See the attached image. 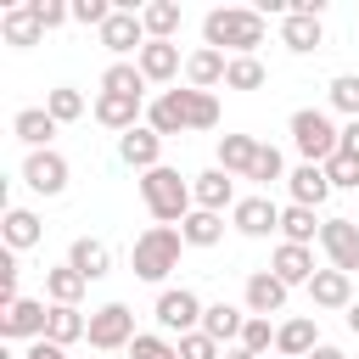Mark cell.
<instances>
[{"instance_id":"cell-1","label":"cell","mask_w":359,"mask_h":359,"mask_svg":"<svg viewBox=\"0 0 359 359\" xmlns=\"http://www.w3.org/2000/svg\"><path fill=\"white\" fill-rule=\"evenodd\" d=\"M146 123L168 140V135H185V129H213L219 123V95L213 90H163L151 107H146Z\"/></svg>"},{"instance_id":"cell-2","label":"cell","mask_w":359,"mask_h":359,"mask_svg":"<svg viewBox=\"0 0 359 359\" xmlns=\"http://www.w3.org/2000/svg\"><path fill=\"white\" fill-rule=\"evenodd\" d=\"M202 45H213L224 56H258V45H264V11H252V6H213L202 17Z\"/></svg>"},{"instance_id":"cell-3","label":"cell","mask_w":359,"mask_h":359,"mask_svg":"<svg viewBox=\"0 0 359 359\" xmlns=\"http://www.w3.org/2000/svg\"><path fill=\"white\" fill-rule=\"evenodd\" d=\"M180 252H185L180 224H151V230H140V236H135V247H129V269H135L140 280L163 286V280L180 269Z\"/></svg>"},{"instance_id":"cell-4","label":"cell","mask_w":359,"mask_h":359,"mask_svg":"<svg viewBox=\"0 0 359 359\" xmlns=\"http://www.w3.org/2000/svg\"><path fill=\"white\" fill-rule=\"evenodd\" d=\"M140 202H146V213L157 219V224H185V213L196 208V196H191V180H180V168H151V174H140Z\"/></svg>"},{"instance_id":"cell-5","label":"cell","mask_w":359,"mask_h":359,"mask_svg":"<svg viewBox=\"0 0 359 359\" xmlns=\"http://www.w3.org/2000/svg\"><path fill=\"white\" fill-rule=\"evenodd\" d=\"M292 146L303 151V163H331L337 146H342V129L331 123V112L297 107V112H292Z\"/></svg>"},{"instance_id":"cell-6","label":"cell","mask_w":359,"mask_h":359,"mask_svg":"<svg viewBox=\"0 0 359 359\" xmlns=\"http://www.w3.org/2000/svg\"><path fill=\"white\" fill-rule=\"evenodd\" d=\"M202 309H208V303H202V297H196L191 286H163V292H157V309H151V314H157L163 337H174V342H180V337L202 331Z\"/></svg>"},{"instance_id":"cell-7","label":"cell","mask_w":359,"mask_h":359,"mask_svg":"<svg viewBox=\"0 0 359 359\" xmlns=\"http://www.w3.org/2000/svg\"><path fill=\"white\" fill-rule=\"evenodd\" d=\"M140 331H135V309L129 303H101V309H90V353H118V348H129Z\"/></svg>"},{"instance_id":"cell-8","label":"cell","mask_w":359,"mask_h":359,"mask_svg":"<svg viewBox=\"0 0 359 359\" xmlns=\"http://www.w3.org/2000/svg\"><path fill=\"white\" fill-rule=\"evenodd\" d=\"M67 180H73V168H67L62 151H28V157H22V185H28V191H39V196H62Z\"/></svg>"},{"instance_id":"cell-9","label":"cell","mask_w":359,"mask_h":359,"mask_svg":"<svg viewBox=\"0 0 359 359\" xmlns=\"http://www.w3.org/2000/svg\"><path fill=\"white\" fill-rule=\"evenodd\" d=\"M45 325H50V303H39V297H17L11 309H0V337H11V342H39Z\"/></svg>"},{"instance_id":"cell-10","label":"cell","mask_w":359,"mask_h":359,"mask_svg":"<svg viewBox=\"0 0 359 359\" xmlns=\"http://www.w3.org/2000/svg\"><path fill=\"white\" fill-rule=\"evenodd\" d=\"M101 45H107L112 56H129V50L140 56V50H146V22H140V11H135V6H118V11L101 22Z\"/></svg>"},{"instance_id":"cell-11","label":"cell","mask_w":359,"mask_h":359,"mask_svg":"<svg viewBox=\"0 0 359 359\" xmlns=\"http://www.w3.org/2000/svg\"><path fill=\"white\" fill-rule=\"evenodd\" d=\"M320 247H325L331 269H342V275L359 269V224L353 219H325L320 224Z\"/></svg>"},{"instance_id":"cell-12","label":"cell","mask_w":359,"mask_h":359,"mask_svg":"<svg viewBox=\"0 0 359 359\" xmlns=\"http://www.w3.org/2000/svg\"><path fill=\"white\" fill-rule=\"evenodd\" d=\"M286 292H292V286H286L275 269H252L247 286H241V303H247V314H264V320H269V314L286 309Z\"/></svg>"},{"instance_id":"cell-13","label":"cell","mask_w":359,"mask_h":359,"mask_svg":"<svg viewBox=\"0 0 359 359\" xmlns=\"http://www.w3.org/2000/svg\"><path fill=\"white\" fill-rule=\"evenodd\" d=\"M90 112H95V123H101V129H112V135H129V129H140V118H146V101H140V95H107V90H101Z\"/></svg>"},{"instance_id":"cell-14","label":"cell","mask_w":359,"mask_h":359,"mask_svg":"<svg viewBox=\"0 0 359 359\" xmlns=\"http://www.w3.org/2000/svg\"><path fill=\"white\" fill-rule=\"evenodd\" d=\"M0 39H6L11 50H28V45H39V39H45V22H39L34 0H22V6H6V11H0Z\"/></svg>"},{"instance_id":"cell-15","label":"cell","mask_w":359,"mask_h":359,"mask_svg":"<svg viewBox=\"0 0 359 359\" xmlns=\"http://www.w3.org/2000/svg\"><path fill=\"white\" fill-rule=\"evenodd\" d=\"M118 157H123L129 168H140V174H151V168H163V135H157L151 123H140V129H129V135H118Z\"/></svg>"},{"instance_id":"cell-16","label":"cell","mask_w":359,"mask_h":359,"mask_svg":"<svg viewBox=\"0 0 359 359\" xmlns=\"http://www.w3.org/2000/svg\"><path fill=\"white\" fill-rule=\"evenodd\" d=\"M230 224H236L241 236H252V241H264L269 230H280V208H275L269 196H241V202L230 208Z\"/></svg>"},{"instance_id":"cell-17","label":"cell","mask_w":359,"mask_h":359,"mask_svg":"<svg viewBox=\"0 0 359 359\" xmlns=\"http://www.w3.org/2000/svg\"><path fill=\"white\" fill-rule=\"evenodd\" d=\"M314 348H320V325H314V314H292V320L275 325V353H280V359H309Z\"/></svg>"},{"instance_id":"cell-18","label":"cell","mask_w":359,"mask_h":359,"mask_svg":"<svg viewBox=\"0 0 359 359\" xmlns=\"http://www.w3.org/2000/svg\"><path fill=\"white\" fill-rule=\"evenodd\" d=\"M135 67L146 73V84H168V79H180V73H185V62H180V45H174V39H146V50L135 56Z\"/></svg>"},{"instance_id":"cell-19","label":"cell","mask_w":359,"mask_h":359,"mask_svg":"<svg viewBox=\"0 0 359 359\" xmlns=\"http://www.w3.org/2000/svg\"><path fill=\"white\" fill-rule=\"evenodd\" d=\"M224 73H230V56L213 50V45H196V50L185 56V84H191V90H219Z\"/></svg>"},{"instance_id":"cell-20","label":"cell","mask_w":359,"mask_h":359,"mask_svg":"<svg viewBox=\"0 0 359 359\" xmlns=\"http://www.w3.org/2000/svg\"><path fill=\"white\" fill-rule=\"evenodd\" d=\"M191 196H196V208H208V213H224V208H236V202H241V196H236V180H230L219 163H213L208 174H196V180H191Z\"/></svg>"},{"instance_id":"cell-21","label":"cell","mask_w":359,"mask_h":359,"mask_svg":"<svg viewBox=\"0 0 359 359\" xmlns=\"http://www.w3.org/2000/svg\"><path fill=\"white\" fill-rule=\"evenodd\" d=\"M286 191H292V202H297V208H314V213H320V202L331 196V180H325V168H320V163H297V168L286 174Z\"/></svg>"},{"instance_id":"cell-22","label":"cell","mask_w":359,"mask_h":359,"mask_svg":"<svg viewBox=\"0 0 359 359\" xmlns=\"http://www.w3.org/2000/svg\"><path fill=\"white\" fill-rule=\"evenodd\" d=\"M309 303L314 309H353V275H342V269H320L314 280H309Z\"/></svg>"},{"instance_id":"cell-23","label":"cell","mask_w":359,"mask_h":359,"mask_svg":"<svg viewBox=\"0 0 359 359\" xmlns=\"http://www.w3.org/2000/svg\"><path fill=\"white\" fill-rule=\"evenodd\" d=\"M280 45H286L292 56H309V50H320V45H325V28H320V17L286 11V17H280Z\"/></svg>"},{"instance_id":"cell-24","label":"cell","mask_w":359,"mask_h":359,"mask_svg":"<svg viewBox=\"0 0 359 359\" xmlns=\"http://www.w3.org/2000/svg\"><path fill=\"white\" fill-rule=\"evenodd\" d=\"M56 129H62V123H56L45 107H22V112L11 118V135H17L28 151H50V135H56Z\"/></svg>"},{"instance_id":"cell-25","label":"cell","mask_w":359,"mask_h":359,"mask_svg":"<svg viewBox=\"0 0 359 359\" xmlns=\"http://www.w3.org/2000/svg\"><path fill=\"white\" fill-rule=\"evenodd\" d=\"M258 135H219V168L230 174V180H247L252 174V163H258Z\"/></svg>"},{"instance_id":"cell-26","label":"cell","mask_w":359,"mask_h":359,"mask_svg":"<svg viewBox=\"0 0 359 359\" xmlns=\"http://www.w3.org/2000/svg\"><path fill=\"white\" fill-rule=\"evenodd\" d=\"M269 269H275L286 286H309V280L320 275V269H314V247H292V241H280V247H275Z\"/></svg>"},{"instance_id":"cell-27","label":"cell","mask_w":359,"mask_h":359,"mask_svg":"<svg viewBox=\"0 0 359 359\" xmlns=\"http://www.w3.org/2000/svg\"><path fill=\"white\" fill-rule=\"evenodd\" d=\"M0 236H6V252H28V247H39L45 224H39V213H34V208H6Z\"/></svg>"},{"instance_id":"cell-28","label":"cell","mask_w":359,"mask_h":359,"mask_svg":"<svg viewBox=\"0 0 359 359\" xmlns=\"http://www.w3.org/2000/svg\"><path fill=\"white\" fill-rule=\"evenodd\" d=\"M202 331H208L219 348H224V342L236 348V342H241V331H247V314H241L236 303H208V309H202Z\"/></svg>"},{"instance_id":"cell-29","label":"cell","mask_w":359,"mask_h":359,"mask_svg":"<svg viewBox=\"0 0 359 359\" xmlns=\"http://www.w3.org/2000/svg\"><path fill=\"white\" fill-rule=\"evenodd\" d=\"M67 264H73L84 280H101V275L112 269V247H107V241H95V236H79V241L67 247Z\"/></svg>"},{"instance_id":"cell-30","label":"cell","mask_w":359,"mask_h":359,"mask_svg":"<svg viewBox=\"0 0 359 359\" xmlns=\"http://www.w3.org/2000/svg\"><path fill=\"white\" fill-rule=\"evenodd\" d=\"M84 337H90V314H84V309H62V303H50L45 342H56V348H73V342H84Z\"/></svg>"},{"instance_id":"cell-31","label":"cell","mask_w":359,"mask_h":359,"mask_svg":"<svg viewBox=\"0 0 359 359\" xmlns=\"http://www.w3.org/2000/svg\"><path fill=\"white\" fill-rule=\"evenodd\" d=\"M320 213L314 208H297V202H286L280 208V241H292V247H309V241H320Z\"/></svg>"},{"instance_id":"cell-32","label":"cell","mask_w":359,"mask_h":359,"mask_svg":"<svg viewBox=\"0 0 359 359\" xmlns=\"http://www.w3.org/2000/svg\"><path fill=\"white\" fill-rule=\"evenodd\" d=\"M185 247H219L224 241V213H208V208H191L185 224H180Z\"/></svg>"},{"instance_id":"cell-33","label":"cell","mask_w":359,"mask_h":359,"mask_svg":"<svg viewBox=\"0 0 359 359\" xmlns=\"http://www.w3.org/2000/svg\"><path fill=\"white\" fill-rule=\"evenodd\" d=\"M84 286H90V280H84L73 264H56V269H45V297H50V303H62V309H79Z\"/></svg>"},{"instance_id":"cell-34","label":"cell","mask_w":359,"mask_h":359,"mask_svg":"<svg viewBox=\"0 0 359 359\" xmlns=\"http://www.w3.org/2000/svg\"><path fill=\"white\" fill-rule=\"evenodd\" d=\"M140 22H146V39H174L180 34V6L174 0H151V6H140Z\"/></svg>"},{"instance_id":"cell-35","label":"cell","mask_w":359,"mask_h":359,"mask_svg":"<svg viewBox=\"0 0 359 359\" xmlns=\"http://www.w3.org/2000/svg\"><path fill=\"white\" fill-rule=\"evenodd\" d=\"M101 90H107V95H140V90H146V73H140L135 62H112V67L101 73Z\"/></svg>"},{"instance_id":"cell-36","label":"cell","mask_w":359,"mask_h":359,"mask_svg":"<svg viewBox=\"0 0 359 359\" xmlns=\"http://www.w3.org/2000/svg\"><path fill=\"white\" fill-rule=\"evenodd\" d=\"M325 101H331V112L359 118V73H337V79L325 84Z\"/></svg>"},{"instance_id":"cell-37","label":"cell","mask_w":359,"mask_h":359,"mask_svg":"<svg viewBox=\"0 0 359 359\" xmlns=\"http://www.w3.org/2000/svg\"><path fill=\"white\" fill-rule=\"evenodd\" d=\"M264 62L258 56H230V73H224V90H264Z\"/></svg>"},{"instance_id":"cell-38","label":"cell","mask_w":359,"mask_h":359,"mask_svg":"<svg viewBox=\"0 0 359 359\" xmlns=\"http://www.w3.org/2000/svg\"><path fill=\"white\" fill-rule=\"evenodd\" d=\"M45 112H50L56 123H73V118H84V95H79L73 84H56V90L45 95Z\"/></svg>"},{"instance_id":"cell-39","label":"cell","mask_w":359,"mask_h":359,"mask_svg":"<svg viewBox=\"0 0 359 359\" xmlns=\"http://www.w3.org/2000/svg\"><path fill=\"white\" fill-rule=\"evenodd\" d=\"M129 359H180V348H174V337H163V331H140V337L129 342Z\"/></svg>"},{"instance_id":"cell-40","label":"cell","mask_w":359,"mask_h":359,"mask_svg":"<svg viewBox=\"0 0 359 359\" xmlns=\"http://www.w3.org/2000/svg\"><path fill=\"white\" fill-rule=\"evenodd\" d=\"M236 348H247V353H258V359H264V353L275 348V325H269L264 314H247V331H241V342H236Z\"/></svg>"},{"instance_id":"cell-41","label":"cell","mask_w":359,"mask_h":359,"mask_svg":"<svg viewBox=\"0 0 359 359\" xmlns=\"http://www.w3.org/2000/svg\"><path fill=\"white\" fill-rule=\"evenodd\" d=\"M325 168V180H331V191H359V157H348V151H337L331 163H320Z\"/></svg>"},{"instance_id":"cell-42","label":"cell","mask_w":359,"mask_h":359,"mask_svg":"<svg viewBox=\"0 0 359 359\" xmlns=\"http://www.w3.org/2000/svg\"><path fill=\"white\" fill-rule=\"evenodd\" d=\"M247 180H258V185H275V180H286V157L275 151V146H258V163H252V174Z\"/></svg>"},{"instance_id":"cell-43","label":"cell","mask_w":359,"mask_h":359,"mask_svg":"<svg viewBox=\"0 0 359 359\" xmlns=\"http://www.w3.org/2000/svg\"><path fill=\"white\" fill-rule=\"evenodd\" d=\"M174 348H180V359H224V353H219V342H213L208 331H191V337H180Z\"/></svg>"},{"instance_id":"cell-44","label":"cell","mask_w":359,"mask_h":359,"mask_svg":"<svg viewBox=\"0 0 359 359\" xmlns=\"http://www.w3.org/2000/svg\"><path fill=\"white\" fill-rule=\"evenodd\" d=\"M118 6H107V0H73V22H84V28H95L101 34V22L112 17Z\"/></svg>"},{"instance_id":"cell-45","label":"cell","mask_w":359,"mask_h":359,"mask_svg":"<svg viewBox=\"0 0 359 359\" xmlns=\"http://www.w3.org/2000/svg\"><path fill=\"white\" fill-rule=\"evenodd\" d=\"M34 11H39V22H45V34L62 28V22H73V0H34Z\"/></svg>"},{"instance_id":"cell-46","label":"cell","mask_w":359,"mask_h":359,"mask_svg":"<svg viewBox=\"0 0 359 359\" xmlns=\"http://www.w3.org/2000/svg\"><path fill=\"white\" fill-rule=\"evenodd\" d=\"M22 359H67V348H56V342H45V337H39V342H28V353H22Z\"/></svg>"},{"instance_id":"cell-47","label":"cell","mask_w":359,"mask_h":359,"mask_svg":"<svg viewBox=\"0 0 359 359\" xmlns=\"http://www.w3.org/2000/svg\"><path fill=\"white\" fill-rule=\"evenodd\" d=\"M337 151L359 157V118H348V123H342V146H337Z\"/></svg>"},{"instance_id":"cell-48","label":"cell","mask_w":359,"mask_h":359,"mask_svg":"<svg viewBox=\"0 0 359 359\" xmlns=\"http://www.w3.org/2000/svg\"><path fill=\"white\" fill-rule=\"evenodd\" d=\"M309 359H348V353H342V348H331V342H320V348H314Z\"/></svg>"},{"instance_id":"cell-49","label":"cell","mask_w":359,"mask_h":359,"mask_svg":"<svg viewBox=\"0 0 359 359\" xmlns=\"http://www.w3.org/2000/svg\"><path fill=\"white\" fill-rule=\"evenodd\" d=\"M348 331H353V337H359V303H353V309H348Z\"/></svg>"},{"instance_id":"cell-50","label":"cell","mask_w":359,"mask_h":359,"mask_svg":"<svg viewBox=\"0 0 359 359\" xmlns=\"http://www.w3.org/2000/svg\"><path fill=\"white\" fill-rule=\"evenodd\" d=\"M224 359H258V353H247V348H230V353H224Z\"/></svg>"},{"instance_id":"cell-51","label":"cell","mask_w":359,"mask_h":359,"mask_svg":"<svg viewBox=\"0 0 359 359\" xmlns=\"http://www.w3.org/2000/svg\"><path fill=\"white\" fill-rule=\"evenodd\" d=\"M90 359H107V353H90Z\"/></svg>"},{"instance_id":"cell-52","label":"cell","mask_w":359,"mask_h":359,"mask_svg":"<svg viewBox=\"0 0 359 359\" xmlns=\"http://www.w3.org/2000/svg\"><path fill=\"white\" fill-rule=\"evenodd\" d=\"M275 359H280V353H275Z\"/></svg>"}]
</instances>
